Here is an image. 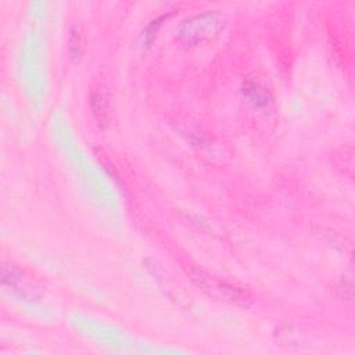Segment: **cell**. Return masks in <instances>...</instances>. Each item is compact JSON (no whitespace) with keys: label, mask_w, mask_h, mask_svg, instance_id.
<instances>
[{"label":"cell","mask_w":355,"mask_h":355,"mask_svg":"<svg viewBox=\"0 0 355 355\" xmlns=\"http://www.w3.org/2000/svg\"><path fill=\"white\" fill-rule=\"evenodd\" d=\"M191 276H193V280L198 286H201L205 291H208L211 295H214L216 298L241 304V305H245L247 302L251 301L250 294L241 287L232 286V284L222 282V280H219L208 273H204L201 270H196L194 273H191Z\"/></svg>","instance_id":"obj_1"}]
</instances>
